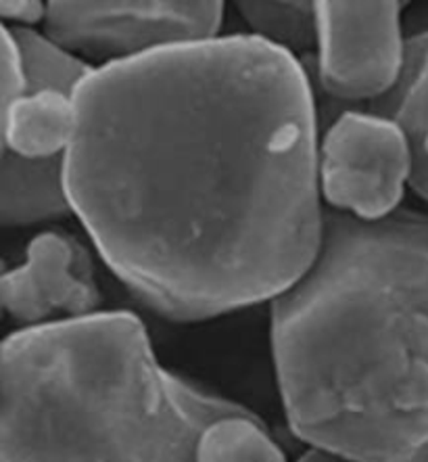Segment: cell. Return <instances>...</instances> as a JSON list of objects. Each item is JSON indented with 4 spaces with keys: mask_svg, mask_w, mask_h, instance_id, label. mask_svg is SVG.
<instances>
[{
    "mask_svg": "<svg viewBox=\"0 0 428 462\" xmlns=\"http://www.w3.org/2000/svg\"><path fill=\"white\" fill-rule=\"evenodd\" d=\"M320 195L334 211L377 222L397 211L412 151L397 124L364 109L339 111L318 147Z\"/></svg>",
    "mask_w": 428,
    "mask_h": 462,
    "instance_id": "obj_5",
    "label": "cell"
},
{
    "mask_svg": "<svg viewBox=\"0 0 428 462\" xmlns=\"http://www.w3.org/2000/svg\"><path fill=\"white\" fill-rule=\"evenodd\" d=\"M239 11L251 36L295 57L318 44L315 3H239Z\"/></svg>",
    "mask_w": 428,
    "mask_h": 462,
    "instance_id": "obj_13",
    "label": "cell"
},
{
    "mask_svg": "<svg viewBox=\"0 0 428 462\" xmlns=\"http://www.w3.org/2000/svg\"><path fill=\"white\" fill-rule=\"evenodd\" d=\"M65 190L105 263L163 319L276 300L318 255L312 76L251 34L96 65Z\"/></svg>",
    "mask_w": 428,
    "mask_h": 462,
    "instance_id": "obj_1",
    "label": "cell"
},
{
    "mask_svg": "<svg viewBox=\"0 0 428 462\" xmlns=\"http://www.w3.org/2000/svg\"><path fill=\"white\" fill-rule=\"evenodd\" d=\"M101 291L92 257L61 230H44L30 241L22 266L0 274V310L19 325L84 319L96 314Z\"/></svg>",
    "mask_w": 428,
    "mask_h": 462,
    "instance_id": "obj_7",
    "label": "cell"
},
{
    "mask_svg": "<svg viewBox=\"0 0 428 462\" xmlns=\"http://www.w3.org/2000/svg\"><path fill=\"white\" fill-rule=\"evenodd\" d=\"M23 92V74L11 28L0 23V157L5 155L6 116L15 98Z\"/></svg>",
    "mask_w": 428,
    "mask_h": 462,
    "instance_id": "obj_14",
    "label": "cell"
},
{
    "mask_svg": "<svg viewBox=\"0 0 428 462\" xmlns=\"http://www.w3.org/2000/svg\"><path fill=\"white\" fill-rule=\"evenodd\" d=\"M77 111L74 95L63 90L22 92L6 116V151L28 160L65 157L76 134Z\"/></svg>",
    "mask_w": 428,
    "mask_h": 462,
    "instance_id": "obj_10",
    "label": "cell"
},
{
    "mask_svg": "<svg viewBox=\"0 0 428 462\" xmlns=\"http://www.w3.org/2000/svg\"><path fill=\"white\" fill-rule=\"evenodd\" d=\"M195 462H287L255 414L223 417L203 431Z\"/></svg>",
    "mask_w": 428,
    "mask_h": 462,
    "instance_id": "obj_12",
    "label": "cell"
},
{
    "mask_svg": "<svg viewBox=\"0 0 428 462\" xmlns=\"http://www.w3.org/2000/svg\"><path fill=\"white\" fill-rule=\"evenodd\" d=\"M249 414L161 366L138 316L96 312L0 341V462H195Z\"/></svg>",
    "mask_w": 428,
    "mask_h": 462,
    "instance_id": "obj_3",
    "label": "cell"
},
{
    "mask_svg": "<svg viewBox=\"0 0 428 462\" xmlns=\"http://www.w3.org/2000/svg\"><path fill=\"white\" fill-rule=\"evenodd\" d=\"M401 3H315L312 74L326 97L355 107L378 101L404 65Z\"/></svg>",
    "mask_w": 428,
    "mask_h": 462,
    "instance_id": "obj_6",
    "label": "cell"
},
{
    "mask_svg": "<svg viewBox=\"0 0 428 462\" xmlns=\"http://www.w3.org/2000/svg\"><path fill=\"white\" fill-rule=\"evenodd\" d=\"M397 124L412 151L410 189L428 203V30L405 38L404 65L391 90L364 107Z\"/></svg>",
    "mask_w": 428,
    "mask_h": 462,
    "instance_id": "obj_8",
    "label": "cell"
},
{
    "mask_svg": "<svg viewBox=\"0 0 428 462\" xmlns=\"http://www.w3.org/2000/svg\"><path fill=\"white\" fill-rule=\"evenodd\" d=\"M293 433L342 462H428V216L324 211L318 255L272 300Z\"/></svg>",
    "mask_w": 428,
    "mask_h": 462,
    "instance_id": "obj_2",
    "label": "cell"
},
{
    "mask_svg": "<svg viewBox=\"0 0 428 462\" xmlns=\"http://www.w3.org/2000/svg\"><path fill=\"white\" fill-rule=\"evenodd\" d=\"M44 15L46 3H38V0H0V23L13 22L15 28H34L36 23L44 22Z\"/></svg>",
    "mask_w": 428,
    "mask_h": 462,
    "instance_id": "obj_15",
    "label": "cell"
},
{
    "mask_svg": "<svg viewBox=\"0 0 428 462\" xmlns=\"http://www.w3.org/2000/svg\"><path fill=\"white\" fill-rule=\"evenodd\" d=\"M6 270V266H5V262H3V257H0V274H3ZM0 314H3V310H0Z\"/></svg>",
    "mask_w": 428,
    "mask_h": 462,
    "instance_id": "obj_16",
    "label": "cell"
},
{
    "mask_svg": "<svg viewBox=\"0 0 428 462\" xmlns=\"http://www.w3.org/2000/svg\"><path fill=\"white\" fill-rule=\"evenodd\" d=\"M222 3H46L44 36L82 61H128L217 38ZM92 65V63H90ZM96 68V65H95Z\"/></svg>",
    "mask_w": 428,
    "mask_h": 462,
    "instance_id": "obj_4",
    "label": "cell"
},
{
    "mask_svg": "<svg viewBox=\"0 0 428 462\" xmlns=\"http://www.w3.org/2000/svg\"><path fill=\"white\" fill-rule=\"evenodd\" d=\"M74 214L65 190L63 157H0V226H34Z\"/></svg>",
    "mask_w": 428,
    "mask_h": 462,
    "instance_id": "obj_9",
    "label": "cell"
},
{
    "mask_svg": "<svg viewBox=\"0 0 428 462\" xmlns=\"http://www.w3.org/2000/svg\"><path fill=\"white\" fill-rule=\"evenodd\" d=\"M11 34L19 52L25 92L52 88L76 95L77 86L95 69V65L82 61L52 42L44 32L13 25Z\"/></svg>",
    "mask_w": 428,
    "mask_h": 462,
    "instance_id": "obj_11",
    "label": "cell"
}]
</instances>
